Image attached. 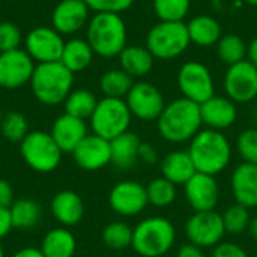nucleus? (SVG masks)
I'll return each instance as SVG.
<instances>
[{
  "instance_id": "11",
  "label": "nucleus",
  "mask_w": 257,
  "mask_h": 257,
  "mask_svg": "<svg viewBox=\"0 0 257 257\" xmlns=\"http://www.w3.org/2000/svg\"><path fill=\"white\" fill-rule=\"evenodd\" d=\"M226 96L235 104H247L257 98V68L248 60L230 65L224 74Z\"/></svg>"
},
{
  "instance_id": "44",
  "label": "nucleus",
  "mask_w": 257,
  "mask_h": 257,
  "mask_svg": "<svg viewBox=\"0 0 257 257\" xmlns=\"http://www.w3.org/2000/svg\"><path fill=\"white\" fill-rule=\"evenodd\" d=\"M15 202L14 199V188L9 181L0 178V208H11L12 203Z\"/></svg>"
},
{
  "instance_id": "26",
  "label": "nucleus",
  "mask_w": 257,
  "mask_h": 257,
  "mask_svg": "<svg viewBox=\"0 0 257 257\" xmlns=\"http://www.w3.org/2000/svg\"><path fill=\"white\" fill-rule=\"evenodd\" d=\"M190 41L199 47H212L221 38V26L212 15H197L187 23Z\"/></svg>"
},
{
  "instance_id": "51",
  "label": "nucleus",
  "mask_w": 257,
  "mask_h": 257,
  "mask_svg": "<svg viewBox=\"0 0 257 257\" xmlns=\"http://www.w3.org/2000/svg\"><path fill=\"white\" fill-rule=\"evenodd\" d=\"M0 257H5V250H3L2 245H0Z\"/></svg>"
},
{
  "instance_id": "18",
  "label": "nucleus",
  "mask_w": 257,
  "mask_h": 257,
  "mask_svg": "<svg viewBox=\"0 0 257 257\" xmlns=\"http://www.w3.org/2000/svg\"><path fill=\"white\" fill-rule=\"evenodd\" d=\"M89 6L84 0H62L51 12V27L62 36L80 32L89 23Z\"/></svg>"
},
{
  "instance_id": "4",
  "label": "nucleus",
  "mask_w": 257,
  "mask_h": 257,
  "mask_svg": "<svg viewBox=\"0 0 257 257\" xmlns=\"http://www.w3.org/2000/svg\"><path fill=\"white\" fill-rule=\"evenodd\" d=\"M74 74L60 62L38 63L35 66L30 87L35 98L44 105H59L72 92Z\"/></svg>"
},
{
  "instance_id": "50",
  "label": "nucleus",
  "mask_w": 257,
  "mask_h": 257,
  "mask_svg": "<svg viewBox=\"0 0 257 257\" xmlns=\"http://www.w3.org/2000/svg\"><path fill=\"white\" fill-rule=\"evenodd\" d=\"M244 3H247L250 6H256L257 8V0H244Z\"/></svg>"
},
{
  "instance_id": "27",
  "label": "nucleus",
  "mask_w": 257,
  "mask_h": 257,
  "mask_svg": "<svg viewBox=\"0 0 257 257\" xmlns=\"http://www.w3.org/2000/svg\"><path fill=\"white\" fill-rule=\"evenodd\" d=\"M41 251L45 257H74L77 239L68 227H54L42 238Z\"/></svg>"
},
{
  "instance_id": "16",
  "label": "nucleus",
  "mask_w": 257,
  "mask_h": 257,
  "mask_svg": "<svg viewBox=\"0 0 257 257\" xmlns=\"http://www.w3.org/2000/svg\"><path fill=\"white\" fill-rule=\"evenodd\" d=\"M185 199L194 212L215 211L220 202V187L215 176L197 172L185 185Z\"/></svg>"
},
{
  "instance_id": "47",
  "label": "nucleus",
  "mask_w": 257,
  "mask_h": 257,
  "mask_svg": "<svg viewBox=\"0 0 257 257\" xmlns=\"http://www.w3.org/2000/svg\"><path fill=\"white\" fill-rule=\"evenodd\" d=\"M12 257H45L42 254L41 248H35V247H24L18 251L14 253Z\"/></svg>"
},
{
  "instance_id": "35",
  "label": "nucleus",
  "mask_w": 257,
  "mask_h": 257,
  "mask_svg": "<svg viewBox=\"0 0 257 257\" xmlns=\"http://www.w3.org/2000/svg\"><path fill=\"white\" fill-rule=\"evenodd\" d=\"M0 133L5 137V140L11 143H21L30 133L27 119L20 111H8L2 117Z\"/></svg>"
},
{
  "instance_id": "3",
  "label": "nucleus",
  "mask_w": 257,
  "mask_h": 257,
  "mask_svg": "<svg viewBox=\"0 0 257 257\" xmlns=\"http://www.w3.org/2000/svg\"><path fill=\"white\" fill-rule=\"evenodd\" d=\"M86 41L96 56L104 59L117 57L128 41L126 24L120 14H93L86 26Z\"/></svg>"
},
{
  "instance_id": "10",
  "label": "nucleus",
  "mask_w": 257,
  "mask_h": 257,
  "mask_svg": "<svg viewBox=\"0 0 257 257\" xmlns=\"http://www.w3.org/2000/svg\"><path fill=\"white\" fill-rule=\"evenodd\" d=\"M184 230L188 242L202 250L217 247L226 235L223 217L217 211L194 212L187 220Z\"/></svg>"
},
{
  "instance_id": "32",
  "label": "nucleus",
  "mask_w": 257,
  "mask_h": 257,
  "mask_svg": "<svg viewBox=\"0 0 257 257\" xmlns=\"http://www.w3.org/2000/svg\"><path fill=\"white\" fill-rule=\"evenodd\" d=\"M133 232L134 229L125 221L108 223L101 233L102 244L113 251H123L133 245Z\"/></svg>"
},
{
  "instance_id": "40",
  "label": "nucleus",
  "mask_w": 257,
  "mask_h": 257,
  "mask_svg": "<svg viewBox=\"0 0 257 257\" xmlns=\"http://www.w3.org/2000/svg\"><path fill=\"white\" fill-rule=\"evenodd\" d=\"M90 11L95 14L110 12V14H122L128 11L136 0H84Z\"/></svg>"
},
{
  "instance_id": "22",
  "label": "nucleus",
  "mask_w": 257,
  "mask_h": 257,
  "mask_svg": "<svg viewBox=\"0 0 257 257\" xmlns=\"http://www.w3.org/2000/svg\"><path fill=\"white\" fill-rule=\"evenodd\" d=\"M230 188L236 203L253 209L257 208V166L241 163L230 178Z\"/></svg>"
},
{
  "instance_id": "33",
  "label": "nucleus",
  "mask_w": 257,
  "mask_h": 257,
  "mask_svg": "<svg viewBox=\"0 0 257 257\" xmlns=\"http://www.w3.org/2000/svg\"><path fill=\"white\" fill-rule=\"evenodd\" d=\"M247 50H248V44H245V41L236 33L224 35L217 42V54L220 60L227 63L229 66L245 60Z\"/></svg>"
},
{
  "instance_id": "52",
  "label": "nucleus",
  "mask_w": 257,
  "mask_h": 257,
  "mask_svg": "<svg viewBox=\"0 0 257 257\" xmlns=\"http://www.w3.org/2000/svg\"><path fill=\"white\" fill-rule=\"evenodd\" d=\"M2 117H3V113H2V108H0V123H2Z\"/></svg>"
},
{
  "instance_id": "12",
  "label": "nucleus",
  "mask_w": 257,
  "mask_h": 257,
  "mask_svg": "<svg viewBox=\"0 0 257 257\" xmlns=\"http://www.w3.org/2000/svg\"><path fill=\"white\" fill-rule=\"evenodd\" d=\"M125 102L131 114L143 122L158 120L166 107L163 92L155 84L148 81L134 83L125 96Z\"/></svg>"
},
{
  "instance_id": "28",
  "label": "nucleus",
  "mask_w": 257,
  "mask_h": 257,
  "mask_svg": "<svg viewBox=\"0 0 257 257\" xmlns=\"http://www.w3.org/2000/svg\"><path fill=\"white\" fill-rule=\"evenodd\" d=\"M93 56L95 53L86 39L72 38L65 42L60 63L65 68H68L72 74H77V72H83L90 66Z\"/></svg>"
},
{
  "instance_id": "29",
  "label": "nucleus",
  "mask_w": 257,
  "mask_h": 257,
  "mask_svg": "<svg viewBox=\"0 0 257 257\" xmlns=\"http://www.w3.org/2000/svg\"><path fill=\"white\" fill-rule=\"evenodd\" d=\"M11 221L14 229L20 230H30L35 229L42 218V206L29 197L18 199L9 208Z\"/></svg>"
},
{
  "instance_id": "49",
  "label": "nucleus",
  "mask_w": 257,
  "mask_h": 257,
  "mask_svg": "<svg viewBox=\"0 0 257 257\" xmlns=\"http://www.w3.org/2000/svg\"><path fill=\"white\" fill-rule=\"evenodd\" d=\"M248 235L257 241V215L256 217H251V220H250V224H248Z\"/></svg>"
},
{
  "instance_id": "34",
  "label": "nucleus",
  "mask_w": 257,
  "mask_h": 257,
  "mask_svg": "<svg viewBox=\"0 0 257 257\" xmlns=\"http://www.w3.org/2000/svg\"><path fill=\"white\" fill-rule=\"evenodd\" d=\"M146 193H148V200L149 205L155 206V208H167L170 206L178 196L176 191V185L173 182H170L166 178H157L152 179L148 185H146Z\"/></svg>"
},
{
  "instance_id": "45",
  "label": "nucleus",
  "mask_w": 257,
  "mask_h": 257,
  "mask_svg": "<svg viewBox=\"0 0 257 257\" xmlns=\"http://www.w3.org/2000/svg\"><path fill=\"white\" fill-rule=\"evenodd\" d=\"M12 221H11V214L8 208H0V241L6 238L11 230H12Z\"/></svg>"
},
{
  "instance_id": "31",
  "label": "nucleus",
  "mask_w": 257,
  "mask_h": 257,
  "mask_svg": "<svg viewBox=\"0 0 257 257\" xmlns=\"http://www.w3.org/2000/svg\"><path fill=\"white\" fill-rule=\"evenodd\" d=\"M134 84V78L128 75L123 69H110L99 78V89L104 96L108 98H123L128 95Z\"/></svg>"
},
{
  "instance_id": "9",
  "label": "nucleus",
  "mask_w": 257,
  "mask_h": 257,
  "mask_svg": "<svg viewBox=\"0 0 257 257\" xmlns=\"http://www.w3.org/2000/svg\"><path fill=\"white\" fill-rule=\"evenodd\" d=\"M178 87L184 98L203 104L215 95V83L209 68L197 60L185 62L178 71Z\"/></svg>"
},
{
  "instance_id": "2",
  "label": "nucleus",
  "mask_w": 257,
  "mask_h": 257,
  "mask_svg": "<svg viewBox=\"0 0 257 257\" xmlns=\"http://www.w3.org/2000/svg\"><path fill=\"white\" fill-rule=\"evenodd\" d=\"M188 154L197 172L217 176L232 161V145L223 131L200 130L188 146Z\"/></svg>"
},
{
  "instance_id": "5",
  "label": "nucleus",
  "mask_w": 257,
  "mask_h": 257,
  "mask_svg": "<svg viewBox=\"0 0 257 257\" xmlns=\"http://www.w3.org/2000/svg\"><path fill=\"white\" fill-rule=\"evenodd\" d=\"M176 242V227L160 215L142 220L133 232V250L140 257L166 256Z\"/></svg>"
},
{
  "instance_id": "23",
  "label": "nucleus",
  "mask_w": 257,
  "mask_h": 257,
  "mask_svg": "<svg viewBox=\"0 0 257 257\" xmlns=\"http://www.w3.org/2000/svg\"><path fill=\"white\" fill-rule=\"evenodd\" d=\"M142 140L140 137L133 133L126 131L110 142L111 148V164L120 170L133 169L139 161V149Z\"/></svg>"
},
{
  "instance_id": "53",
  "label": "nucleus",
  "mask_w": 257,
  "mask_h": 257,
  "mask_svg": "<svg viewBox=\"0 0 257 257\" xmlns=\"http://www.w3.org/2000/svg\"><path fill=\"white\" fill-rule=\"evenodd\" d=\"M254 120H256V123H257V108H256V111H254Z\"/></svg>"
},
{
  "instance_id": "13",
  "label": "nucleus",
  "mask_w": 257,
  "mask_h": 257,
  "mask_svg": "<svg viewBox=\"0 0 257 257\" xmlns=\"http://www.w3.org/2000/svg\"><path fill=\"white\" fill-rule=\"evenodd\" d=\"M24 47L27 54L35 60V63H50L60 62L62 51L65 47L63 36L53 27H35L24 39Z\"/></svg>"
},
{
  "instance_id": "39",
  "label": "nucleus",
  "mask_w": 257,
  "mask_h": 257,
  "mask_svg": "<svg viewBox=\"0 0 257 257\" xmlns=\"http://www.w3.org/2000/svg\"><path fill=\"white\" fill-rule=\"evenodd\" d=\"M23 41L21 30L11 21L0 23V53L20 48Z\"/></svg>"
},
{
  "instance_id": "42",
  "label": "nucleus",
  "mask_w": 257,
  "mask_h": 257,
  "mask_svg": "<svg viewBox=\"0 0 257 257\" xmlns=\"http://www.w3.org/2000/svg\"><path fill=\"white\" fill-rule=\"evenodd\" d=\"M158 151L154 145L142 142L140 149H139V161L148 164V166H155L158 163Z\"/></svg>"
},
{
  "instance_id": "37",
  "label": "nucleus",
  "mask_w": 257,
  "mask_h": 257,
  "mask_svg": "<svg viewBox=\"0 0 257 257\" xmlns=\"http://www.w3.org/2000/svg\"><path fill=\"white\" fill-rule=\"evenodd\" d=\"M221 217H223L226 235L238 236L248 230V224L251 220L248 208H245L239 203H235V205L229 206Z\"/></svg>"
},
{
  "instance_id": "24",
  "label": "nucleus",
  "mask_w": 257,
  "mask_h": 257,
  "mask_svg": "<svg viewBox=\"0 0 257 257\" xmlns=\"http://www.w3.org/2000/svg\"><path fill=\"white\" fill-rule=\"evenodd\" d=\"M161 173L163 178L169 179L175 185H185L197 170L188 151H173L163 158Z\"/></svg>"
},
{
  "instance_id": "46",
  "label": "nucleus",
  "mask_w": 257,
  "mask_h": 257,
  "mask_svg": "<svg viewBox=\"0 0 257 257\" xmlns=\"http://www.w3.org/2000/svg\"><path fill=\"white\" fill-rule=\"evenodd\" d=\"M175 257H205V253L202 248L187 242L184 245H181L176 251V256Z\"/></svg>"
},
{
  "instance_id": "43",
  "label": "nucleus",
  "mask_w": 257,
  "mask_h": 257,
  "mask_svg": "<svg viewBox=\"0 0 257 257\" xmlns=\"http://www.w3.org/2000/svg\"><path fill=\"white\" fill-rule=\"evenodd\" d=\"M209 2L217 12H223V14L238 12L244 6V0H209Z\"/></svg>"
},
{
  "instance_id": "20",
  "label": "nucleus",
  "mask_w": 257,
  "mask_h": 257,
  "mask_svg": "<svg viewBox=\"0 0 257 257\" xmlns=\"http://www.w3.org/2000/svg\"><path fill=\"white\" fill-rule=\"evenodd\" d=\"M50 134L63 154H72L89 133L86 120L63 113L53 122Z\"/></svg>"
},
{
  "instance_id": "6",
  "label": "nucleus",
  "mask_w": 257,
  "mask_h": 257,
  "mask_svg": "<svg viewBox=\"0 0 257 257\" xmlns=\"http://www.w3.org/2000/svg\"><path fill=\"white\" fill-rule=\"evenodd\" d=\"M190 35L184 21H160L146 35V48L155 59L173 60L190 47Z\"/></svg>"
},
{
  "instance_id": "25",
  "label": "nucleus",
  "mask_w": 257,
  "mask_h": 257,
  "mask_svg": "<svg viewBox=\"0 0 257 257\" xmlns=\"http://www.w3.org/2000/svg\"><path fill=\"white\" fill-rule=\"evenodd\" d=\"M117 57L120 69H123L133 78L148 75L155 62V57L143 45H126Z\"/></svg>"
},
{
  "instance_id": "41",
  "label": "nucleus",
  "mask_w": 257,
  "mask_h": 257,
  "mask_svg": "<svg viewBox=\"0 0 257 257\" xmlns=\"http://www.w3.org/2000/svg\"><path fill=\"white\" fill-rule=\"evenodd\" d=\"M211 257H250L248 253L235 242H220L212 250Z\"/></svg>"
},
{
  "instance_id": "38",
  "label": "nucleus",
  "mask_w": 257,
  "mask_h": 257,
  "mask_svg": "<svg viewBox=\"0 0 257 257\" xmlns=\"http://www.w3.org/2000/svg\"><path fill=\"white\" fill-rule=\"evenodd\" d=\"M236 151L244 163L257 166V128L244 130L238 136Z\"/></svg>"
},
{
  "instance_id": "1",
  "label": "nucleus",
  "mask_w": 257,
  "mask_h": 257,
  "mask_svg": "<svg viewBox=\"0 0 257 257\" xmlns=\"http://www.w3.org/2000/svg\"><path fill=\"white\" fill-rule=\"evenodd\" d=\"M202 126L200 105L184 96L166 104L157 120L160 136L173 145L190 143Z\"/></svg>"
},
{
  "instance_id": "48",
  "label": "nucleus",
  "mask_w": 257,
  "mask_h": 257,
  "mask_svg": "<svg viewBox=\"0 0 257 257\" xmlns=\"http://www.w3.org/2000/svg\"><path fill=\"white\" fill-rule=\"evenodd\" d=\"M247 59L257 68V36L251 39V42L248 44V50H247Z\"/></svg>"
},
{
  "instance_id": "7",
  "label": "nucleus",
  "mask_w": 257,
  "mask_h": 257,
  "mask_svg": "<svg viewBox=\"0 0 257 257\" xmlns=\"http://www.w3.org/2000/svg\"><path fill=\"white\" fill-rule=\"evenodd\" d=\"M133 114L123 98L104 96L98 101L90 116V128L93 134L111 142L117 136L130 131Z\"/></svg>"
},
{
  "instance_id": "17",
  "label": "nucleus",
  "mask_w": 257,
  "mask_h": 257,
  "mask_svg": "<svg viewBox=\"0 0 257 257\" xmlns=\"http://www.w3.org/2000/svg\"><path fill=\"white\" fill-rule=\"evenodd\" d=\"M72 158L75 164L87 172H96L111 164V148L110 142L96 136L87 134L83 142L74 149Z\"/></svg>"
},
{
  "instance_id": "8",
  "label": "nucleus",
  "mask_w": 257,
  "mask_h": 257,
  "mask_svg": "<svg viewBox=\"0 0 257 257\" xmlns=\"http://www.w3.org/2000/svg\"><path fill=\"white\" fill-rule=\"evenodd\" d=\"M20 152L24 163L39 173H50L60 166L63 152L50 133L30 131L20 143Z\"/></svg>"
},
{
  "instance_id": "21",
  "label": "nucleus",
  "mask_w": 257,
  "mask_h": 257,
  "mask_svg": "<svg viewBox=\"0 0 257 257\" xmlns=\"http://www.w3.org/2000/svg\"><path fill=\"white\" fill-rule=\"evenodd\" d=\"M50 211L54 220L63 227H74L80 224L84 217V202L81 196L72 190H62L56 193L50 203Z\"/></svg>"
},
{
  "instance_id": "30",
  "label": "nucleus",
  "mask_w": 257,
  "mask_h": 257,
  "mask_svg": "<svg viewBox=\"0 0 257 257\" xmlns=\"http://www.w3.org/2000/svg\"><path fill=\"white\" fill-rule=\"evenodd\" d=\"M98 101L99 99H96L93 92H90L87 89L72 90L63 102L65 113L71 114L74 117H78L81 120L90 119V116L93 114V111L96 108Z\"/></svg>"
},
{
  "instance_id": "36",
  "label": "nucleus",
  "mask_w": 257,
  "mask_h": 257,
  "mask_svg": "<svg viewBox=\"0 0 257 257\" xmlns=\"http://www.w3.org/2000/svg\"><path fill=\"white\" fill-rule=\"evenodd\" d=\"M160 21H184L191 9V0H152Z\"/></svg>"
},
{
  "instance_id": "19",
  "label": "nucleus",
  "mask_w": 257,
  "mask_h": 257,
  "mask_svg": "<svg viewBox=\"0 0 257 257\" xmlns=\"http://www.w3.org/2000/svg\"><path fill=\"white\" fill-rule=\"evenodd\" d=\"M202 123L215 131H224L230 128L238 119L236 104L227 96L214 95L203 104H200Z\"/></svg>"
},
{
  "instance_id": "14",
  "label": "nucleus",
  "mask_w": 257,
  "mask_h": 257,
  "mask_svg": "<svg viewBox=\"0 0 257 257\" xmlns=\"http://www.w3.org/2000/svg\"><path fill=\"white\" fill-rule=\"evenodd\" d=\"M108 205L111 211L120 217H136L142 214L149 205L146 185L137 181H120L108 194Z\"/></svg>"
},
{
  "instance_id": "15",
  "label": "nucleus",
  "mask_w": 257,
  "mask_h": 257,
  "mask_svg": "<svg viewBox=\"0 0 257 257\" xmlns=\"http://www.w3.org/2000/svg\"><path fill=\"white\" fill-rule=\"evenodd\" d=\"M35 66V60L23 48L0 53V87L14 90L30 83Z\"/></svg>"
}]
</instances>
